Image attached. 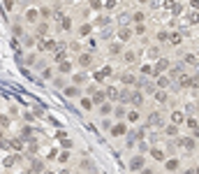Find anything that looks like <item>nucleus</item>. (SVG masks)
Masks as SVG:
<instances>
[{
    "label": "nucleus",
    "mask_w": 199,
    "mask_h": 174,
    "mask_svg": "<svg viewBox=\"0 0 199 174\" xmlns=\"http://www.w3.org/2000/svg\"><path fill=\"white\" fill-rule=\"evenodd\" d=\"M90 95H93L90 102H95V105H102V102H104V93H102V91H95V88H93Z\"/></svg>",
    "instance_id": "39448f33"
},
{
    "label": "nucleus",
    "mask_w": 199,
    "mask_h": 174,
    "mask_svg": "<svg viewBox=\"0 0 199 174\" xmlns=\"http://www.w3.org/2000/svg\"><path fill=\"white\" fill-rule=\"evenodd\" d=\"M118 37H120L123 42H127V40H130V37H132V30H130V28H120V33H118Z\"/></svg>",
    "instance_id": "ddd939ff"
},
{
    "label": "nucleus",
    "mask_w": 199,
    "mask_h": 174,
    "mask_svg": "<svg viewBox=\"0 0 199 174\" xmlns=\"http://www.w3.org/2000/svg\"><path fill=\"white\" fill-rule=\"evenodd\" d=\"M148 123L151 125H160L162 123V116H160V114H151V116H148Z\"/></svg>",
    "instance_id": "dca6fc26"
},
{
    "label": "nucleus",
    "mask_w": 199,
    "mask_h": 174,
    "mask_svg": "<svg viewBox=\"0 0 199 174\" xmlns=\"http://www.w3.org/2000/svg\"><path fill=\"white\" fill-rule=\"evenodd\" d=\"M77 93H79V88H77V86H69V88H65V95H67V98H74Z\"/></svg>",
    "instance_id": "aec40b11"
},
{
    "label": "nucleus",
    "mask_w": 199,
    "mask_h": 174,
    "mask_svg": "<svg viewBox=\"0 0 199 174\" xmlns=\"http://www.w3.org/2000/svg\"><path fill=\"white\" fill-rule=\"evenodd\" d=\"M139 118H141V114H139L137 109H132V111H127V121H130V123H137V121H139Z\"/></svg>",
    "instance_id": "f8f14e48"
},
{
    "label": "nucleus",
    "mask_w": 199,
    "mask_h": 174,
    "mask_svg": "<svg viewBox=\"0 0 199 174\" xmlns=\"http://www.w3.org/2000/svg\"><path fill=\"white\" fill-rule=\"evenodd\" d=\"M148 56H151V58H157V56H160V49H151Z\"/></svg>",
    "instance_id": "4c0bfd02"
},
{
    "label": "nucleus",
    "mask_w": 199,
    "mask_h": 174,
    "mask_svg": "<svg viewBox=\"0 0 199 174\" xmlns=\"http://www.w3.org/2000/svg\"><path fill=\"white\" fill-rule=\"evenodd\" d=\"M60 174H69V172H67V170H63V172H60Z\"/></svg>",
    "instance_id": "c03bdc74"
},
{
    "label": "nucleus",
    "mask_w": 199,
    "mask_h": 174,
    "mask_svg": "<svg viewBox=\"0 0 199 174\" xmlns=\"http://www.w3.org/2000/svg\"><path fill=\"white\" fill-rule=\"evenodd\" d=\"M165 70H169V61H167V58H160L153 72H155V74H160V72H165Z\"/></svg>",
    "instance_id": "20e7f679"
},
{
    "label": "nucleus",
    "mask_w": 199,
    "mask_h": 174,
    "mask_svg": "<svg viewBox=\"0 0 199 174\" xmlns=\"http://www.w3.org/2000/svg\"><path fill=\"white\" fill-rule=\"evenodd\" d=\"M178 146L181 149H185V151H195V149H197V142H195V137H183V139H181L178 142Z\"/></svg>",
    "instance_id": "f257e3e1"
},
{
    "label": "nucleus",
    "mask_w": 199,
    "mask_h": 174,
    "mask_svg": "<svg viewBox=\"0 0 199 174\" xmlns=\"http://www.w3.org/2000/svg\"><path fill=\"white\" fill-rule=\"evenodd\" d=\"M63 61H67V53L65 51H58L56 53V63H63Z\"/></svg>",
    "instance_id": "a878e982"
},
{
    "label": "nucleus",
    "mask_w": 199,
    "mask_h": 174,
    "mask_svg": "<svg viewBox=\"0 0 199 174\" xmlns=\"http://www.w3.org/2000/svg\"><path fill=\"white\" fill-rule=\"evenodd\" d=\"M67 158H69V153H67V151H63L60 155H58V160H60V163H65V160H67Z\"/></svg>",
    "instance_id": "e433bc0d"
},
{
    "label": "nucleus",
    "mask_w": 199,
    "mask_h": 174,
    "mask_svg": "<svg viewBox=\"0 0 199 174\" xmlns=\"http://www.w3.org/2000/svg\"><path fill=\"white\" fill-rule=\"evenodd\" d=\"M165 167H167L169 172H176V170H178V160H176V158H171V160H165Z\"/></svg>",
    "instance_id": "9d476101"
},
{
    "label": "nucleus",
    "mask_w": 199,
    "mask_h": 174,
    "mask_svg": "<svg viewBox=\"0 0 199 174\" xmlns=\"http://www.w3.org/2000/svg\"><path fill=\"white\" fill-rule=\"evenodd\" d=\"M125 123H116L114 125V128H111V135H114V137H123V135H125Z\"/></svg>",
    "instance_id": "7ed1b4c3"
},
{
    "label": "nucleus",
    "mask_w": 199,
    "mask_h": 174,
    "mask_svg": "<svg viewBox=\"0 0 199 174\" xmlns=\"http://www.w3.org/2000/svg\"><path fill=\"white\" fill-rule=\"evenodd\" d=\"M16 163V155H7V158H5V167H12Z\"/></svg>",
    "instance_id": "bb28decb"
},
{
    "label": "nucleus",
    "mask_w": 199,
    "mask_h": 174,
    "mask_svg": "<svg viewBox=\"0 0 199 174\" xmlns=\"http://www.w3.org/2000/svg\"><path fill=\"white\" fill-rule=\"evenodd\" d=\"M81 105H84V109H90V107H93V102H90L88 98H84V100H81Z\"/></svg>",
    "instance_id": "2f4dec72"
},
{
    "label": "nucleus",
    "mask_w": 199,
    "mask_h": 174,
    "mask_svg": "<svg viewBox=\"0 0 199 174\" xmlns=\"http://www.w3.org/2000/svg\"><path fill=\"white\" fill-rule=\"evenodd\" d=\"M46 30H49V26H46V23H39V35H44Z\"/></svg>",
    "instance_id": "58836bf2"
},
{
    "label": "nucleus",
    "mask_w": 199,
    "mask_h": 174,
    "mask_svg": "<svg viewBox=\"0 0 199 174\" xmlns=\"http://www.w3.org/2000/svg\"><path fill=\"white\" fill-rule=\"evenodd\" d=\"M165 135L167 137H176L178 135V128H176V125H167V128H165Z\"/></svg>",
    "instance_id": "f3484780"
},
{
    "label": "nucleus",
    "mask_w": 199,
    "mask_h": 174,
    "mask_svg": "<svg viewBox=\"0 0 199 174\" xmlns=\"http://www.w3.org/2000/svg\"><path fill=\"white\" fill-rule=\"evenodd\" d=\"M118 93H120V91H118V88H114V86H109V88H107V93H104V98H111V100H116V98H118Z\"/></svg>",
    "instance_id": "9b49d317"
},
{
    "label": "nucleus",
    "mask_w": 199,
    "mask_h": 174,
    "mask_svg": "<svg viewBox=\"0 0 199 174\" xmlns=\"http://www.w3.org/2000/svg\"><path fill=\"white\" fill-rule=\"evenodd\" d=\"M157 86H160V91H162V88H167L169 86V79H167V77H160V79H157Z\"/></svg>",
    "instance_id": "5701e85b"
},
{
    "label": "nucleus",
    "mask_w": 199,
    "mask_h": 174,
    "mask_svg": "<svg viewBox=\"0 0 199 174\" xmlns=\"http://www.w3.org/2000/svg\"><path fill=\"white\" fill-rule=\"evenodd\" d=\"M130 102H132L134 107H139V105L144 102V95L139 93V91H134V93H130Z\"/></svg>",
    "instance_id": "423d86ee"
},
{
    "label": "nucleus",
    "mask_w": 199,
    "mask_h": 174,
    "mask_svg": "<svg viewBox=\"0 0 199 174\" xmlns=\"http://www.w3.org/2000/svg\"><path fill=\"white\" fill-rule=\"evenodd\" d=\"M100 111H102V116H109V114L114 111V107H111L109 102H102V105H100Z\"/></svg>",
    "instance_id": "2eb2a0df"
},
{
    "label": "nucleus",
    "mask_w": 199,
    "mask_h": 174,
    "mask_svg": "<svg viewBox=\"0 0 199 174\" xmlns=\"http://www.w3.org/2000/svg\"><path fill=\"white\" fill-rule=\"evenodd\" d=\"M167 42H171V44H181V42H183V35H181V33H171Z\"/></svg>",
    "instance_id": "4468645a"
},
{
    "label": "nucleus",
    "mask_w": 199,
    "mask_h": 174,
    "mask_svg": "<svg viewBox=\"0 0 199 174\" xmlns=\"http://www.w3.org/2000/svg\"><path fill=\"white\" fill-rule=\"evenodd\" d=\"M44 77H46V79H51V77H54V70L46 68V70H44Z\"/></svg>",
    "instance_id": "a19ab883"
},
{
    "label": "nucleus",
    "mask_w": 199,
    "mask_h": 174,
    "mask_svg": "<svg viewBox=\"0 0 199 174\" xmlns=\"http://www.w3.org/2000/svg\"><path fill=\"white\" fill-rule=\"evenodd\" d=\"M60 26H63V30H69V28H72V23H69V19L65 16V19H63V23H60Z\"/></svg>",
    "instance_id": "7c9ffc66"
},
{
    "label": "nucleus",
    "mask_w": 199,
    "mask_h": 174,
    "mask_svg": "<svg viewBox=\"0 0 199 174\" xmlns=\"http://www.w3.org/2000/svg\"><path fill=\"white\" fill-rule=\"evenodd\" d=\"M183 174H197V170H195V167H190V170H185Z\"/></svg>",
    "instance_id": "37998d69"
},
{
    "label": "nucleus",
    "mask_w": 199,
    "mask_h": 174,
    "mask_svg": "<svg viewBox=\"0 0 199 174\" xmlns=\"http://www.w3.org/2000/svg\"><path fill=\"white\" fill-rule=\"evenodd\" d=\"M134 61H137V53H134V51H127L125 53V63H134Z\"/></svg>",
    "instance_id": "412c9836"
},
{
    "label": "nucleus",
    "mask_w": 199,
    "mask_h": 174,
    "mask_svg": "<svg viewBox=\"0 0 199 174\" xmlns=\"http://www.w3.org/2000/svg\"><path fill=\"white\" fill-rule=\"evenodd\" d=\"M155 100H157V102H165V100H167V93L165 91H155Z\"/></svg>",
    "instance_id": "4be33fe9"
},
{
    "label": "nucleus",
    "mask_w": 199,
    "mask_h": 174,
    "mask_svg": "<svg viewBox=\"0 0 199 174\" xmlns=\"http://www.w3.org/2000/svg\"><path fill=\"white\" fill-rule=\"evenodd\" d=\"M109 51H111V53H118V51H120V44H116V42H114V44L109 46Z\"/></svg>",
    "instance_id": "473e14b6"
},
{
    "label": "nucleus",
    "mask_w": 199,
    "mask_h": 174,
    "mask_svg": "<svg viewBox=\"0 0 199 174\" xmlns=\"http://www.w3.org/2000/svg\"><path fill=\"white\" fill-rule=\"evenodd\" d=\"M123 84H127V86L134 84V74H123Z\"/></svg>",
    "instance_id": "c85d7f7f"
},
{
    "label": "nucleus",
    "mask_w": 199,
    "mask_h": 174,
    "mask_svg": "<svg viewBox=\"0 0 199 174\" xmlns=\"http://www.w3.org/2000/svg\"><path fill=\"white\" fill-rule=\"evenodd\" d=\"M58 65H60V72H69V70H72L69 61H63V63H58Z\"/></svg>",
    "instance_id": "393cba45"
},
{
    "label": "nucleus",
    "mask_w": 199,
    "mask_h": 174,
    "mask_svg": "<svg viewBox=\"0 0 199 174\" xmlns=\"http://www.w3.org/2000/svg\"><path fill=\"white\" fill-rule=\"evenodd\" d=\"M157 40H160V42H167V40H169V35L162 30V33H157Z\"/></svg>",
    "instance_id": "72a5a7b5"
},
{
    "label": "nucleus",
    "mask_w": 199,
    "mask_h": 174,
    "mask_svg": "<svg viewBox=\"0 0 199 174\" xmlns=\"http://www.w3.org/2000/svg\"><path fill=\"white\" fill-rule=\"evenodd\" d=\"M90 33V26H88V23H86V26H81V35H88Z\"/></svg>",
    "instance_id": "ea45409f"
},
{
    "label": "nucleus",
    "mask_w": 199,
    "mask_h": 174,
    "mask_svg": "<svg viewBox=\"0 0 199 174\" xmlns=\"http://www.w3.org/2000/svg\"><path fill=\"white\" fill-rule=\"evenodd\" d=\"M109 74H111V68L107 65V68H102L100 72H95V79H97V81H104V79H107Z\"/></svg>",
    "instance_id": "0eeeda50"
},
{
    "label": "nucleus",
    "mask_w": 199,
    "mask_h": 174,
    "mask_svg": "<svg viewBox=\"0 0 199 174\" xmlns=\"http://www.w3.org/2000/svg\"><path fill=\"white\" fill-rule=\"evenodd\" d=\"M79 63L84 65V68H88V65L93 63V56H90V53H81V56H79Z\"/></svg>",
    "instance_id": "6e6552de"
},
{
    "label": "nucleus",
    "mask_w": 199,
    "mask_h": 174,
    "mask_svg": "<svg viewBox=\"0 0 199 174\" xmlns=\"http://www.w3.org/2000/svg\"><path fill=\"white\" fill-rule=\"evenodd\" d=\"M26 19L30 21V23H35V21L39 19V12H37V9H28V12H26Z\"/></svg>",
    "instance_id": "1a4fd4ad"
},
{
    "label": "nucleus",
    "mask_w": 199,
    "mask_h": 174,
    "mask_svg": "<svg viewBox=\"0 0 199 174\" xmlns=\"http://www.w3.org/2000/svg\"><path fill=\"white\" fill-rule=\"evenodd\" d=\"M0 142H3V130H0Z\"/></svg>",
    "instance_id": "a18cd8bd"
},
{
    "label": "nucleus",
    "mask_w": 199,
    "mask_h": 174,
    "mask_svg": "<svg viewBox=\"0 0 199 174\" xmlns=\"http://www.w3.org/2000/svg\"><path fill=\"white\" fill-rule=\"evenodd\" d=\"M23 174H30V172H23Z\"/></svg>",
    "instance_id": "de8ad7c7"
},
{
    "label": "nucleus",
    "mask_w": 199,
    "mask_h": 174,
    "mask_svg": "<svg viewBox=\"0 0 199 174\" xmlns=\"http://www.w3.org/2000/svg\"><path fill=\"white\" fill-rule=\"evenodd\" d=\"M134 21L141 26V23H144V12H137V14H134Z\"/></svg>",
    "instance_id": "c756f323"
},
{
    "label": "nucleus",
    "mask_w": 199,
    "mask_h": 174,
    "mask_svg": "<svg viewBox=\"0 0 199 174\" xmlns=\"http://www.w3.org/2000/svg\"><path fill=\"white\" fill-rule=\"evenodd\" d=\"M153 158L155 160H165V153H162L160 149H153Z\"/></svg>",
    "instance_id": "cd10ccee"
},
{
    "label": "nucleus",
    "mask_w": 199,
    "mask_h": 174,
    "mask_svg": "<svg viewBox=\"0 0 199 174\" xmlns=\"http://www.w3.org/2000/svg\"><path fill=\"white\" fill-rule=\"evenodd\" d=\"M86 81V74H77L74 77V84H84Z\"/></svg>",
    "instance_id": "f704fd0d"
},
{
    "label": "nucleus",
    "mask_w": 199,
    "mask_h": 174,
    "mask_svg": "<svg viewBox=\"0 0 199 174\" xmlns=\"http://www.w3.org/2000/svg\"><path fill=\"white\" fill-rule=\"evenodd\" d=\"M183 61L188 63V65H197V56H195V53H185Z\"/></svg>",
    "instance_id": "6ab92c4d"
},
{
    "label": "nucleus",
    "mask_w": 199,
    "mask_h": 174,
    "mask_svg": "<svg viewBox=\"0 0 199 174\" xmlns=\"http://www.w3.org/2000/svg\"><path fill=\"white\" fill-rule=\"evenodd\" d=\"M130 170H134V172L144 170V158H141V155H134V158L130 160Z\"/></svg>",
    "instance_id": "f03ea898"
},
{
    "label": "nucleus",
    "mask_w": 199,
    "mask_h": 174,
    "mask_svg": "<svg viewBox=\"0 0 199 174\" xmlns=\"http://www.w3.org/2000/svg\"><path fill=\"white\" fill-rule=\"evenodd\" d=\"M44 174H54V172H44Z\"/></svg>",
    "instance_id": "49530a36"
},
{
    "label": "nucleus",
    "mask_w": 199,
    "mask_h": 174,
    "mask_svg": "<svg viewBox=\"0 0 199 174\" xmlns=\"http://www.w3.org/2000/svg\"><path fill=\"white\" fill-rule=\"evenodd\" d=\"M97 23H100V26H107V23H109V16H100Z\"/></svg>",
    "instance_id": "c9c22d12"
},
{
    "label": "nucleus",
    "mask_w": 199,
    "mask_h": 174,
    "mask_svg": "<svg viewBox=\"0 0 199 174\" xmlns=\"http://www.w3.org/2000/svg\"><path fill=\"white\" fill-rule=\"evenodd\" d=\"M171 121H174L171 125H178L181 121H183V111H174V114H171Z\"/></svg>",
    "instance_id": "a211bd4d"
},
{
    "label": "nucleus",
    "mask_w": 199,
    "mask_h": 174,
    "mask_svg": "<svg viewBox=\"0 0 199 174\" xmlns=\"http://www.w3.org/2000/svg\"><path fill=\"white\" fill-rule=\"evenodd\" d=\"M188 128L192 130V133L197 130V118H195V116H190V118H188Z\"/></svg>",
    "instance_id": "b1692460"
},
{
    "label": "nucleus",
    "mask_w": 199,
    "mask_h": 174,
    "mask_svg": "<svg viewBox=\"0 0 199 174\" xmlns=\"http://www.w3.org/2000/svg\"><path fill=\"white\" fill-rule=\"evenodd\" d=\"M141 174H155V172L151 170V167H144V170H141Z\"/></svg>",
    "instance_id": "79ce46f5"
}]
</instances>
